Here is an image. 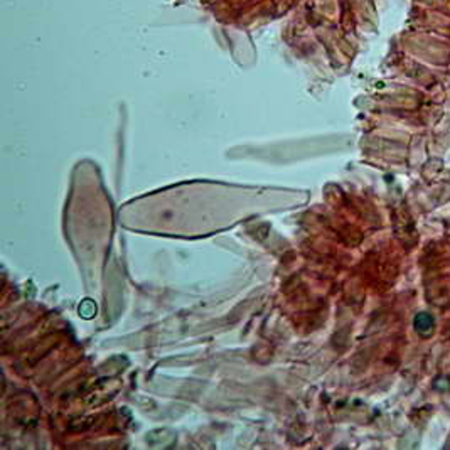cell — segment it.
Segmentation results:
<instances>
[{"instance_id":"cell-1","label":"cell","mask_w":450,"mask_h":450,"mask_svg":"<svg viewBox=\"0 0 450 450\" xmlns=\"http://www.w3.org/2000/svg\"><path fill=\"white\" fill-rule=\"evenodd\" d=\"M432 325H434V319H432L430 314L421 312V314H418L415 317V327L418 332H421V334H423L425 331H430Z\"/></svg>"}]
</instances>
